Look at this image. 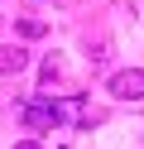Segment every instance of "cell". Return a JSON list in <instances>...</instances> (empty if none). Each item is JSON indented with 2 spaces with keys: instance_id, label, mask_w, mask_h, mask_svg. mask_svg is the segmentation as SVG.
I'll return each mask as SVG.
<instances>
[{
  "instance_id": "obj_1",
  "label": "cell",
  "mask_w": 144,
  "mask_h": 149,
  "mask_svg": "<svg viewBox=\"0 0 144 149\" xmlns=\"http://www.w3.org/2000/svg\"><path fill=\"white\" fill-rule=\"evenodd\" d=\"M19 120H24V130L101 125V120H106V111H96L86 96H53V91H43V96H29L24 106H19Z\"/></svg>"
},
{
  "instance_id": "obj_2",
  "label": "cell",
  "mask_w": 144,
  "mask_h": 149,
  "mask_svg": "<svg viewBox=\"0 0 144 149\" xmlns=\"http://www.w3.org/2000/svg\"><path fill=\"white\" fill-rule=\"evenodd\" d=\"M106 91H111L115 101H144V68H125V72H115V77L106 82Z\"/></svg>"
},
{
  "instance_id": "obj_3",
  "label": "cell",
  "mask_w": 144,
  "mask_h": 149,
  "mask_svg": "<svg viewBox=\"0 0 144 149\" xmlns=\"http://www.w3.org/2000/svg\"><path fill=\"white\" fill-rule=\"evenodd\" d=\"M24 68H29V48H19V43H0V77H19Z\"/></svg>"
},
{
  "instance_id": "obj_4",
  "label": "cell",
  "mask_w": 144,
  "mask_h": 149,
  "mask_svg": "<svg viewBox=\"0 0 144 149\" xmlns=\"http://www.w3.org/2000/svg\"><path fill=\"white\" fill-rule=\"evenodd\" d=\"M15 29H19V39H43V34H48V24H43V19H19Z\"/></svg>"
},
{
  "instance_id": "obj_5",
  "label": "cell",
  "mask_w": 144,
  "mask_h": 149,
  "mask_svg": "<svg viewBox=\"0 0 144 149\" xmlns=\"http://www.w3.org/2000/svg\"><path fill=\"white\" fill-rule=\"evenodd\" d=\"M58 77H63V58H48L43 63V82H58Z\"/></svg>"
},
{
  "instance_id": "obj_6",
  "label": "cell",
  "mask_w": 144,
  "mask_h": 149,
  "mask_svg": "<svg viewBox=\"0 0 144 149\" xmlns=\"http://www.w3.org/2000/svg\"><path fill=\"white\" fill-rule=\"evenodd\" d=\"M15 149H43V144H38V139H24V144H15Z\"/></svg>"
}]
</instances>
